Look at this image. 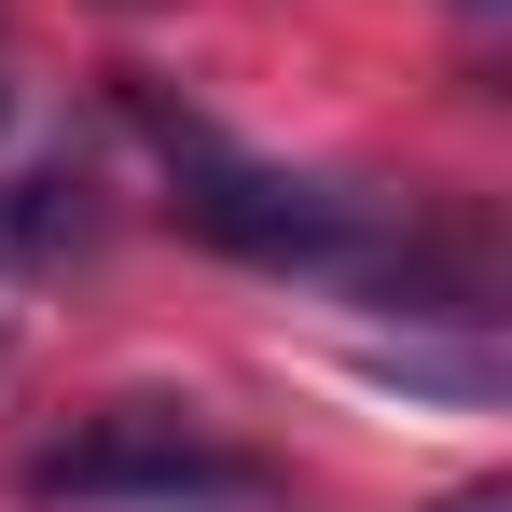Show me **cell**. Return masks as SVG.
Listing matches in <instances>:
<instances>
[{
  "label": "cell",
  "mask_w": 512,
  "mask_h": 512,
  "mask_svg": "<svg viewBox=\"0 0 512 512\" xmlns=\"http://www.w3.org/2000/svg\"><path fill=\"white\" fill-rule=\"evenodd\" d=\"M28 499H70V512H263L277 471L236 457V443H208V429H180L167 402H125L111 429L28 457Z\"/></svg>",
  "instance_id": "obj_1"
},
{
  "label": "cell",
  "mask_w": 512,
  "mask_h": 512,
  "mask_svg": "<svg viewBox=\"0 0 512 512\" xmlns=\"http://www.w3.org/2000/svg\"><path fill=\"white\" fill-rule=\"evenodd\" d=\"M167 125V111H153ZM180 139V222L208 236V250L236 263H277V277H360L374 263V208L360 194H333V180H277V167H236V153H208L194 125H167Z\"/></svg>",
  "instance_id": "obj_2"
},
{
  "label": "cell",
  "mask_w": 512,
  "mask_h": 512,
  "mask_svg": "<svg viewBox=\"0 0 512 512\" xmlns=\"http://www.w3.org/2000/svg\"><path fill=\"white\" fill-rule=\"evenodd\" d=\"M97 250V180L84 167H14L0 180V277H70Z\"/></svg>",
  "instance_id": "obj_3"
},
{
  "label": "cell",
  "mask_w": 512,
  "mask_h": 512,
  "mask_svg": "<svg viewBox=\"0 0 512 512\" xmlns=\"http://www.w3.org/2000/svg\"><path fill=\"white\" fill-rule=\"evenodd\" d=\"M374 374H388V388H457V402L499 388V360H429V346H374Z\"/></svg>",
  "instance_id": "obj_4"
},
{
  "label": "cell",
  "mask_w": 512,
  "mask_h": 512,
  "mask_svg": "<svg viewBox=\"0 0 512 512\" xmlns=\"http://www.w3.org/2000/svg\"><path fill=\"white\" fill-rule=\"evenodd\" d=\"M429 512H512V485H457V499H429Z\"/></svg>",
  "instance_id": "obj_5"
},
{
  "label": "cell",
  "mask_w": 512,
  "mask_h": 512,
  "mask_svg": "<svg viewBox=\"0 0 512 512\" xmlns=\"http://www.w3.org/2000/svg\"><path fill=\"white\" fill-rule=\"evenodd\" d=\"M471 14H499V0H471Z\"/></svg>",
  "instance_id": "obj_6"
}]
</instances>
